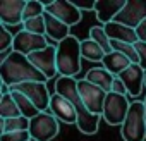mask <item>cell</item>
<instances>
[{"mask_svg":"<svg viewBox=\"0 0 146 141\" xmlns=\"http://www.w3.org/2000/svg\"><path fill=\"white\" fill-rule=\"evenodd\" d=\"M55 93H58L60 96L67 98L72 105H74L76 112H78V129L86 134V136H93L98 131V124H100V117L102 115H95L88 110V107L84 105L79 91H78V81L74 78H64L58 76L55 81Z\"/></svg>","mask_w":146,"mask_h":141,"instance_id":"obj_1","label":"cell"},{"mask_svg":"<svg viewBox=\"0 0 146 141\" xmlns=\"http://www.w3.org/2000/svg\"><path fill=\"white\" fill-rule=\"evenodd\" d=\"M0 79H2V84L9 88L28 81H38V83L48 81L45 74L40 72L26 55L17 52H12L4 62H0Z\"/></svg>","mask_w":146,"mask_h":141,"instance_id":"obj_2","label":"cell"},{"mask_svg":"<svg viewBox=\"0 0 146 141\" xmlns=\"http://www.w3.org/2000/svg\"><path fill=\"white\" fill-rule=\"evenodd\" d=\"M81 41L76 36H69L57 45V70L58 76L74 78L81 70Z\"/></svg>","mask_w":146,"mask_h":141,"instance_id":"obj_3","label":"cell"},{"mask_svg":"<svg viewBox=\"0 0 146 141\" xmlns=\"http://www.w3.org/2000/svg\"><path fill=\"white\" fill-rule=\"evenodd\" d=\"M124 141H144L146 139V108L144 102L136 100L131 103L127 117L120 126Z\"/></svg>","mask_w":146,"mask_h":141,"instance_id":"obj_4","label":"cell"},{"mask_svg":"<svg viewBox=\"0 0 146 141\" xmlns=\"http://www.w3.org/2000/svg\"><path fill=\"white\" fill-rule=\"evenodd\" d=\"M60 120L50 112H40L29 120V134L33 141H52L60 131Z\"/></svg>","mask_w":146,"mask_h":141,"instance_id":"obj_5","label":"cell"},{"mask_svg":"<svg viewBox=\"0 0 146 141\" xmlns=\"http://www.w3.org/2000/svg\"><path fill=\"white\" fill-rule=\"evenodd\" d=\"M129 108H131V103H129L127 96H122V95H117V93L110 91L107 95L102 117L110 126H122L125 117H127Z\"/></svg>","mask_w":146,"mask_h":141,"instance_id":"obj_6","label":"cell"},{"mask_svg":"<svg viewBox=\"0 0 146 141\" xmlns=\"http://www.w3.org/2000/svg\"><path fill=\"white\" fill-rule=\"evenodd\" d=\"M11 91H19V93L26 95L38 107L40 112H48V108H50V98H52V95L48 93V88H46L45 83L28 81V83L14 84L11 88Z\"/></svg>","mask_w":146,"mask_h":141,"instance_id":"obj_7","label":"cell"},{"mask_svg":"<svg viewBox=\"0 0 146 141\" xmlns=\"http://www.w3.org/2000/svg\"><path fill=\"white\" fill-rule=\"evenodd\" d=\"M78 91L84 102V105L88 107V110L95 115H102L103 114V107H105V100H107V91H103L102 88L95 86L93 83L81 79L78 81Z\"/></svg>","mask_w":146,"mask_h":141,"instance_id":"obj_8","label":"cell"},{"mask_svg":"<svg viewBox=\"0 0 146 141\" xmlns=\"http://www.w3.org/2000/svg\"><path fill=\"white\" fill-rule=\"evenodd\" d=\"M45 11L48 14H52L53 17L60 19L69 28L76 26L81 21V17H83V12L74 4H72L70 0H55V2H46L45 4Z\"/></svg>","mask_w":146,"mask_h":141,"instance_id":"obj_9","label":"cell"},{"mask_svg":"<svg viewBox=\"0 0 146 141\" xmlns=\"http://www.w3.org/2000/svg\"><path fill=\"white\" fill-rule=\"evenodd\" d=\"M28 59L41 74H45L46 79H53L55 74H58V70H57V47L48 45L46 48L28 55Z\"/></svg>","mask_w":146,"mask_h":141,"instance_id":"obj_10","label":"cell"},{"mask_svg":"<svg viewBox=\"0 0 146 141\" xmlns=\"http://www.w3.org/2000/svg\"><path fill=\"white\" fill-rule=\"evenodd\" d=\"M144 19H146V0H127L124 9L117 14L113 21L136 29Z\"/></svg>","mask_w":146,"mask_h":141,"instance_id":"obj_11","label":"cell"},{"mask_svg":"<svg viewBox=\"0 0 146 141\" xmlns=\"http://www.w3.org/2000/svg\"><path fill=\"white\" fill-rule=\"evenodd\" d=\"M50 45L48 38L46 36H40V35H33V33H28V31H21L19 35L14 36V45H12V50L17 52V53H23V55H31L35 52H40L43 48H46Z\"/></svg>","mask_w":146,"mask_h":141,"instance_id":"obj_12","label":"cell"},{"mask_svg":"<svg viewBox=\"0 0 146 141\" xmlns=\"http://www.w3.org/2000/svg\"><path fill=\"white\" fill-rule=\"evenodd\" d=\"M28 0H4L0 4V24L7 28L24 24L23 14Z\"/></svg>","mask_w":146,"mask_h":141,"instance_id":"obj_13","label":"cell"},{"mask_svg":"<svg viewBox=\"0 0 146 141\" xmlns=\"http://www.w3.org/2000/svg\"><path fill=\"white\" fill-rule=\"evenodd\" d=\"M119 78H120L122 83L125 84L129 96L137 98V96L141 95L143 88H146V86H144V83H146V70H144L139 64H131Z\"/></svg>","mask_w":146,"mask_h":141,"instance_id":"obj_14","label":"cell"},{"mask_svg":"<svg viewBox=\"0 0 146 141\" xmlns=\"http://www.w3.org/2000/svg\"><path fill=\"white\" fill-rule=\"evenodd\" d=\"M48 112L52 115H55L60 122L64 124H78V112L74 108L67 98L60 96L58 93H52V98H50V108Z\"/></svg>","mask_w":146,"mask_h":141,"instance_id":"obj_15","label":"cell"},{"mask_svg":"<svg viewBox=\"0 0 146 141\" xmlns=\"http://www.w3.org/2000/svg\"><path fill=\"white\" fill-rule=\"evenodd\" d=\"M127 0H96L95 4V16L102 26L112 23L117 14L124 9Z\"/></svg>","mask_w":146,"mask_h":141,"instance_id":"obj_16","label":"cell"},{"mask_svg":"<svg viewBox=\"0 0 146 141\" xmlns=\"http://www.w3.org/2000/svg\"><path fill=\"white\" fill-rule=\"evenodd\" d=\"M43 17H45V26H46V38H48L50 45L57 47L60 41H64L65 38H69V36H70V28H69L67 24H64L60 19L53 17V16H52V14H48L46 11H45Z\"/></svg>","mask_w":146,"mask_h":141,"instance_id":"obj_17","label":"cell"},{"mask_svg":"<svg viewBox=\"0 0 146 141\" xmlns=\"http://www.w3.org/2000/svg\"><path fill=\"white\" fill-rule=\"evenodd\" d=\"M103 28H105L107 36L112 41H124V43H131V45H134L136 41H139L137 40V35H136V29L127 28V26H124L120 23L112 21V23L105 24Z\"/></svg>","mask_w":146,"mask_h":141,"instance_id":"obj_18","label":"cell"},{"mask_svg":"<svg viewBox=\"0 0 146 141\" xmlns=\"http://www.w3.org/2000/svg\"><path fill=\"white\" fill-rule=\"evenodd\" d=\"M84 79H86V81H90V83H93L95 86L102 88L103 91L110 93V91H112V84H113L115 76H113V74H110L105 67H102V65H100V67H91L88 72H86V78H84Z\"/></svg>","mask_w":146,"mask_h":141,"instance_id":"obj_19","label":"cell"},{"mask_svg":"<svg viewBox=\"0 0 146 141\" xmlns=\"http://www.w3.org/2000/svg\"><path fill=\"white\" fill-rule=\"evenodd\" d=\"M132 62L125 57V55H122V53H119V52H110V53H107L105 55V59L102 60V67H105L110 74H113V76H120L124 70L131 65Z\"/></svg>","mask_w":146,"mask_h":141,"instance_id":"obj_20","label":"cell"},{"mask_svg":"<svg viewBox=\"0 0 146 141\" xmlns=\"http://www.w3.org/2000/svg\"><path fill=\"white\" fill-rule=\"evenodd\" d=\"M81 55H83V59H86V60H91V62H100L102 64V60L105 59V50L96 43V41H93L91 38H86V40H83L81 41Z\"/></svg>","mask_w":146,"mask_h":141,"instance_id":"obj_21","label":"cell"},{"mask_svg":"<svg viewBox=\"0 0 146 141\" xmlns=\"http://www.w3.org/2000/svg\"><path fill=\"white\" fill-rule=\"evenodd\" d=\"M11 95H12V98L16 100V103H17V107H19L23 117H26V119L31 120L33 117H36V115L40 114L38 107H36L26 95H23V93H19V91H11Z\"/></svg>","mask_w":146,"mask_h":141,"instance_id":"obj_22","label":"cell"},{"mask_svg":"<svg viewBox=\"0 0 146 141\" xmlns=\"http://www.w3.org/2000/svg\"><path fill=\"white\" fill-rule=\"evenodd\" d=\"M19 115H21V110H19L16 100L12 98V95L11 93L2 95V98H0V117L12 119V117H19Z\"/></svg>","mask_w":146,"mask_h":141,"instance_id":"obj_23","label":"cell"},{"mask_svg":"<svg viewBox=\"0 0 146 141\" xmlns=\"http://www.w3.org/2000/svg\"><path fill=\"white\" fill-rule=\"evenodd\" d=\"M2 132H17V131H29V119L19 115L12 119H2V126H0Z\"/></svg>","mask_w":146,"mask_h":141,"instance_id":"obj_24","label":"cell"},{"mask_svg":"<svg viewBox=\"0 0 146 141\" xmlns=\"http://www.w3.org/2000/svg\"><path fill=\"white\" fill-rule=\"evenodd\" d=\"M90 38H91L93 41H96V43L105 50V53H110V52H112L110 38L107 36V33H105V28H103V26H93V28L90 29Z\"/></svg>","mask_w":146,"mask_h":141,"instance_id":"obj_25","label":"cell"},{"mask_svg":"<svg viewBox=\"0 0 146 141\" xmlns=\"http://www.w3.org/2000/svg\"><path fill=\"white\" fill-rule=\"evenodd\" d=\"M45 14V5L41 0H28L26 2V7H24V14H23V19L28 21V19H35V17H40Z\"/></svg>","mask_w":146,"mask_h":141,"instance_id":"obj_26","label":"cell"},{"mask_svg":"<svg viewBox=\"0 0 146 141\" xmlns=\"http://www.w3.org/2000/svg\"><path fill=\"white\" fill-rule=\"evenodd\" d=\"M24 31L33 33V35H40V36H46V26H45V17H35V19H28L24 21Z\"/></svg>","mask_w":146,"mask_h":141,"instance_id":"obj_27","label":"cell"},{"mask_svg":"<svg viewBox=\"0 0 146 141\" xmlns=\"http://www.w3.org/2000/svg\"><path fill=\"white\" fill-rule=\"evenodd\" d=\"M12 45H14V35L5 26L0 24V52L12 48Z\"/></svg>","mask_w":146,"mask_h":141,"instance_id":"obj_28","label":"cell"},{"mask_svg":"<svg viewBox=\"0 0 146 141\" xmlns=\"http://www.w3.org/2000/svg\"><path fill=\"white\" fill-rule=\"evenodd\" d=\"M0 141H31L29 131H17V132H2Z\"/></svg>","mask_w":146,"mask_h":141,"instance_id":"obj_29","label":"cell"},{"mask_svg":"<svg viewBox=\"0 0 146 141\" xmlns=\"http://www.w3.org/2000/svg\"><path fill=\"white\" fill-rule=\"evenodd\" d=\"M134 48H136L137 57H139V65L146 70V41H136Z\"/></svg>","mask_w":146,"mask_h":141,"instance_id":"obj_30","label":"cell"},{"mask_svg":"<svg viewBox=\"0 0 146 141\" xmlns=\"http://www.w3.org/2000/svg\"><path fill=\"white\" fill-rule=\"evenodd\" d=\"M112 93H117V95H122V96H129V95H127V88H125V84L122 83V79H120L119 76H115V79H113Z\"/></svg>","mask_w":146,"mask_h":141,"instance_id":"obj_31","label":"cell"},{"mask_svg":"<svg viewBox=\"0 0 146 141\" xmlns=\"http://www.w3.org/2000/svg\"><path fill=\"white\" fill-rule=\"evenodd\" d=\"M70 2L74 4L81 12H84V11L95 12V4H96V0H95V2H81V0H70Z\"/></svg>","mask_w":146,"mask_h":141,"instance_id":"obj_32","label":"cell"},{"mask_svg":"<svg viewBox=\"0 0 146 141\" xmlns=\"http://www.w3.org/2000/svg\"><path fill=\"white\" fill-rule=\"evenodd\" d=\"M136 35H137V40L139 41H146V19L136 28Z\"/></svg>","mask_w":146,"mask_h":141,"instance_id":"obj_33","label":"cell"},{"mask_svg":"<svg viewBox=\"0 0 146 141\" xmlns=\"http://www.w3.org/2000/svg\"><path fill=\"white\" fill-rule=\"evenodd\" d=\"M143 102H144V108H146V96H144V100H143Z\"/></svg>","mask_w":146,"mask_h":141,"instance_id":"obj_34","label":"cell"},{"mask_svg":"<svg viewBox=\"0 0 146 141\" xmlns=\"http://www.w3.org/2000/svg\"><path fill=\"white\" fill-rule=\"evenodd\" d=\"M144 86H146V83H144Z\"/></svg>","mask_w":146,"mask_h":141,"instance_id":"obj_35","label":"cell"},{"mask_svg":"<svg viewBox=\"0 0 146 141\" xmlns=\"http://www.w3.org/2000/svg\"><path fill=\"white\" fill-rule=\"evenodd\" d=\"M31 141H33V139H31Z\"/></svg>","mask_w":146,"mask_h":141,"instance_id":"obj_36","label":"cell"}]
</instances>
